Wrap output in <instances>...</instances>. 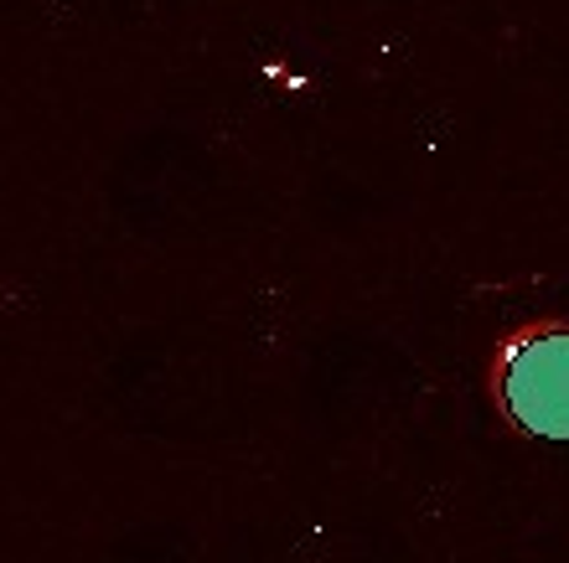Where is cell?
Masks as SVG:
<instances>
[{"label": "cell", "instance_id": "cell-1", "mask_svg": "<svg viewBox=\"0 0 569 563\" xmlns=\"http://www.w3.org/2000/svg\"><path fill=\"white\" fill-rule=\"evenodd\" d=\"M502 403L523 430L569 440V331H533L502 362Z\"/></svg>", "mask_w": 569, "mask_h": 563}]
</instances>
